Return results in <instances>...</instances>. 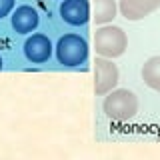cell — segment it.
<instances>
[{"instance_id":"cell-1","label":"cell","mask_w":160,"mask_h":160,"mask_svg":"<svg viewBox=\"0 0 160 160\" xmlns=\"http://www.w3.org/2000/svg\"><path fill=\"white\" fill-rule=\"evenodd\" d=\"M102 108L110 120L116 122H126L134 118L138 112V98L132 90L128 88H114L108 94H104Z\"/></svg>"},{"instance_id":"cell-2","label":"cell","mask_w":160,"mask_h":160,"mask_svg":"<svg viewBox=\"0 0 160 160\" xmlns=\"http://www.w3.org/2000/svg\"><path fill=\"white\" fill-rule=\"evenodd\" d=\"M94 48L98 56L104 58H118L126 52L128 48V38L120 26L112 24H102L94 32Z\"/></svg>"},{"instance_id":"cell-3","label":"cell","mask_w":160,"mask_h":160,"mask_svg":"<svg viewBox=\"0 0 160 160\" xmlns=\"http://www.w3.org/2000/svg\"><path fill=\"white\" fill-rule=\"evenodd\" d=\"M56 60L62 66H80L88 58V42L80 34H64L56 44Z\"/></svg>"},{"instance_id":"cell-4","label":"cell","mask_w":160,"mask_h":160,"mask_svg":"<svg viewBox=\"0 0 160 160\" xmlns=\"http://www.w3.org/2000/svg\"><path fill=\"white\" fill-rule=\"evenodd\" d=\"M120 72L118 66L112 62V58H104L98 56L94 62V92L96 96H104L110 90H114L118 86Z\"/></svg>"},{"instance_id":"cell-5","label":"cell","mask_w":160,"mask_h":160,"mask_svg":"<svg viewBox=\"0 0 160 160\" xmlns=\"http://www.w3.org/2000/svg\"><path fill=\"white\" fill-rule=\"evenodd\" d=\"M52 42L46 34H32L24 42V56L32 64H42L52 56Z\"/></svg>"},{"instance_id":"cell-6","label":"cell","mask_w":160,"mask_h":160,"mask_svg":"<svg viewBox=\"0 0 160 160\" xmlns=\"http://www.w3.org/2000/svg\"><path fill=\"white\" fill-rule=\"evenodd\" d=\"M60 18L70 26H84L92 18L88 0H64L60 4Z\"/></svg>"},{"instance_id":"cell-7","label":"cell","mask_w":160,"mask_h":160,"mask_svg":"<svg viewBox=\"0 0 160 160\" xmlns=\"http://www.w3.org/2000/svg\"><path fill=\"white\" fill-rule=\"evenodd\" d=\"M160 8V0H120L118 10L126 20H142Z\"/></svg>"},{"instance_id":"cell-8","label":"cell","mask_w":160,"mask_h":160,"mask_svg":"<svg viewBox=\"0 0 160 160\" xmlns=\"http://www.w3.org/2000/svg\"><path fill=\"white\" fill-rule=\"evenodd\" d=\"M40 16L36 12V8L28 6V4H22V6H16V10L10 16V24L16 30L18 34H30L38 28Z\"/></svg>"},{"instance_id":"cell-9","label":"cell","mask_w":160,"mask_h":160,"mask_svg":"<svg viewBox=\"0 0 160 160\" xmlns=\"http://www.w3.org/2000/svg\"><path fill=\"white\" fill-rule=\"evenodd\" d=\"M140 76H142L144 84L148 88L160 92V56H152L148 58L146 62L142 64V70H140Z\"/></svg>"},{"instance_id":"cell-10","label":"cell","mask_w":160,"mask_h":160,"mask_svg":"<svg viewBox=\"0 0 160 160\" xmlns=\"http://www.w3.org/2000/svg\"><path fill=\"white\" fill-rule=\"evenodd\" d=\"M116 12H118L116 0H94V16L92 18L98 26L112 22L116 18Z\"/></svg>"},{"instance_id":"cell-11","label":"cell","mask_w":160,"mask_h":160,"mask_svg":"<svg viewBox=\"0 0 160 160\" xmlns=\"http://www.w3.org/2000/svg\"><path fill=\"white\" fill-rule=\"evenodd\" d=\"M14 4H16V0H0V20L12 12V10H14Z\"/></svg>"},{"instance_id":"cell-12","label":"cell","mask_w":160,"mask_h":160,"mask_svg":"<svg viewBox=\"0 0 160 160\" xmlns=\"http://www.w3.org/2000/svg\"><path fill=\"white\" fill-rule=\"evenodd\" d=\"M2 66H4V64H2V56H0V70H2Z\"/></svg>"}]
</instances>
